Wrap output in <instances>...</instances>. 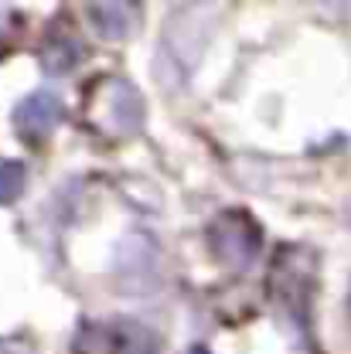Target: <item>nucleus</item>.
Returning a JSON list of instances; mask_svg holds the SVG:
<instances>
[{"label": "nucleus", "mask_w": 351, "mask_h": 354, "mask_svg": "<svg viewBox=\"0 0 351 354\" xmlns=\"http://www.w3.org/2000/svg\"><path fill=\"white\" fill-rule=\"evenodd\" d=\"M92 95H99V102H96L99 127H106L113 136L140 133L147 106H143V95L136 92L133 82H127V79H102L99 86L92 88Z\"/></svg>", "instance_id": "f257e3e1"}, {"label": "nucleus", "mask_w": 351, "mask_h": 354, "mask_svg": "<svg viewBox=\"0 0 351 354\" xmlns=\"http://www.w3.org/2000/svg\"><path fill=\"white\" fill-rule=\"evenodd\" d=\"M62 116H65V106H62V99L55 95V92H31V95H24L17 106H14V130L21 140H28V143H42L44 136H51V130L62 123Z\"/></svg>", "instance_id": "7ed1b4c3"}, {"label": "nucleus", "mask_w": 351, "mask_h": 354, "mask_svg": "<svg viewBox=\"0 0 351 354\" xmlns=\"http://www.w3.org/2000/svg\"><path fill=\"white\" fill-rule=\"evenodd\" d=\"M28 167L21 160H0V205H14L24 194Z\"/></svg>", "instance_id": "423d86ee"}, {"label": "nucleus", "mask_w": 351, "mask_h": 354, "mask_svg": "<svg viewBox=\"0 0 351 354\" xmlns=\"http://www.w3.org/2000/svg\"><path fill=\"white\" fill-rule=\"evenodd\" d=\"M191 354H208V351H201V348H198V351H191Z\"/></svg>", "instance_id": "0eeeda50"}, {"label": "nucleus", "mask_w": 351, "mask_h": 354, "mask_svg": "<svg viewBox=\"0 0 351 354\" xmlns=\"http://www.w3.org/2000/svg\"><path fill=\"white\" fill-rule=\"evenodd\" d=\"M38 58H42V68L48 75H69L79 65L82 48L72 35H48L38 48Z\"/></svg>", "instance_id": "39448f33"}, {"label": "nucleus", "mask_w": 351, "mask_h": 354, "mask_svg": "<svg viewBox=\"0 0 351 354\" xmlns=\"http://www.w3.org/2000/svg\"><path fill=\"white\" fill-rule=\"evenodd\" d=\"M92 28L106 41H123L133 24V3H89L86 7Z\"/></svg>", "instance_id": "20e7f679"}, {"label": "nucleus", "mask_w": 351, "mask_h": 354, "mask_svg": "<svg viewBox=\"0 0 351 354\" xmlns=\"http://www.w3.org/2000/svg\"><path fill=\"white\" fill-rule=\"evenodd\" d=\"M208 242H212V252L225 266L246 269L260 256L263 232H260V225H256L253 215H246V212H225V215H219V218L212 221Z\"/></svg>", "instance_id": "f03ea898"}]
</instances>
